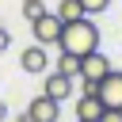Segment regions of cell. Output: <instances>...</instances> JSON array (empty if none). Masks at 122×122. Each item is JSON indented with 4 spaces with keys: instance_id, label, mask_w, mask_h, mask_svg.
Returning a JSON list of instances; mask_svg holds the SVG:
<instances>
[{
    "instance_id": "cell-10",
    "label": "cell",
    "mask_w": 122,
    "mask_h": 122,
    "mask_svg": "<svg viewBox=\"0 0 122 122\" xmlns=\"http://www.w3.org/2000/svg\"><path fill=\"white\" fill-rule=\"evenodd\" d=\"M57 72H65V76H72V80H76V76H80V57L61 50V53H57Z\"/></svg>"
},
{
    "instance_id": "cell-8",
    "label": "cell",
    "mask_w": 122,
    "mask_h": 122,
    "mask_svg": "<svg viewBox=\"0 0 122 122\" xmlns=\"http://www.w3.org/2000/svg\"><path fill=\"white\" fill-rule=\"evenodd\" d=\"M99 114H103V99H99V95H95V88H92V92H84V95L76 99V118L95 122Z\"/></svg>"
},
{
    "instance_id": "cell-16",
    "label": "cell",
    "mask_w": 122,
    "mask_h": 122,
    "mask_svg": "<svg viewBox=\"0 0 122 122\" xmlns=\"http://www.w3.org/2000/svg\"><path fill=\"white\" fill-rule=\"evenodd\" d=\"M76 122H84V118H76Z\"/></svg>"
},
{
    "instance_id": "cell-1",
    "label": "cell",
    "mask_w": 122,
    "mask_h": 122,
    "mask_svg": "<svg viewBox=\"0 0 122 122\" xmlns=\"http://www.w3.org/2000/svg\"><path fill=\"white\" fill-rule=\"evenodd\" d=\"M57 46H61L65 53L84 57V53L99 50V27L92 23V15H80V19H72V23H61V38H57Z\"/></svg>"
},
{
    "instance_id": "cell-11",
    "label": "cell",
    "mask_w": 122,
    "mask_h": 122,
    "mask_svg": "<svg viewBox=\"0 0 122 122\" xmlns=\"http://www.w3.org/2000/svg\"><path fill=\"white\" fill-rule=\"evenodd\" d=\"M42 11H50L42 0H23V15H27V19H38Z\"/></svg>"
},
{
    "instance_id": "cell-13",
    "label": "cell",
    "mask_w": 122,
    "mask_h": 122,
    "mask_svg": "<svg viewBox=\"0 0 122 122\" xmlns=\"http://www.w3.org/2000/svg\"><path fill=\"white\" fill-rule=\"evenodd\" d=\"M95 122H122V111H114V107H103V114H99Z\"/></svg>"
},
{
    "instance_id": "cell-14",
    "label": "cell",
    "mask_w": 122,
    "mask_h": 122,
    "mask_svg": "<svg viewBox=\"0 0 122 122\" xmlns=\"http://www.w3.org/2000/svg\"><path fill=\"white\" fill-rule=\"evenodd\" d=\"M8 46H11V34H8V27L0 23V53H8Z\"/></svg>"
},
{
    "instance_id": "cell-3",
    "label": "cell",
    "mask_w": 122,
    "mask_h": 122,
    "mask_svg": "<svg viewBox=\"0 0 122 122\" xmlns=\"http://www.w3.org/2000/svg\"><path fill=\"white\" fill-rule=\"evenodd\" d=\"M30 34H34L38 46H50V42L61 38V19H57L53 11H42L38 19H30Z\"/></svg>"
},
{
    "instance_id": "cell-5",
    "label": "cell",
    "mask_w": 122,
    "mask_h": 122,
    "mask_svg": "<svg viewBox=\"0 0 122 122\" xmlns=\"http://www.w3.org/2000/svg\"><path fill=\"white\" fill-rule=\"evenodd\" d=\"M57 114H61V103H57V99H50L46 92H42V95H34V99H30V107H27V118H30V122H57Z\"/></svg>"
},
{
    "instance_id": "cell-7",
    "label": "cell",
    "mask_w": 122,
    "mask_h": 122,
    "mask_svg": "<svg viewBox=\"0 0 122 122\" xmlns=\"http://www.w3.org/2000/svg\"><path fill=\"white\" fill-rule=\"evenodd\" d=\"M19 65H23V72H34V76L46 72V69H50V53H46V46H38V42L27 46V50L19 53Z\"/></svg>"
},
{
    "instance_id": "cell-15",
    "label": "cell",
    "mask_w": 122,
    "mask_h": 122,
    "mask_svg": "<svg viewBox=\"0 0 122 122\" xmlns=\"http://www.w3.org/2000/svg\"><path fill=\"white\" fill-rule=\"evenodd\" d=\"M4 118H8V107H4V103H0V122H4Z\"/></svg>"
},
{
    "instance_id": "cell-9",
    "label": "cell",
    "mask_w": 122,
    "mask_h": 122,
    "mask_svg": "<svg viewBox=\"0 0 122 122\" xmlns=\"http://www.w3.org/2000/svg\"><path fill=\"white\" fill-rule=\"evenodd\" d=\"M61 23H72V19H80L84 15V8H80V0H57V11H53Z\"/></svg>"
},
{
    "instance_id": "cell-2",
    "label": "cell",
    "mask_w": 122,
    "mask_h": 122,
    "mask_svg": "<svg viewBox=\"0 0 122 122\" xmlns=\"http://www.w3.org/2000/svg\"><path fill=\"white\" fill-rule=\"evenodd\" d=\"M107 72H111V61H107L99 50H92V53H84V57H80V84H84V92H92Z\"/></svg>"
},
{
    "instance_id": "cell-6",
    "label": "cell",
    "mask_w": 122,
    "mask_h": 122,
    "mask_svg": "<svg viewBox=\"0 0 122 122\" xmlns=\"http://www.w3.org/2000/svg\"><path fill=\"white\" fill-rule=\"evenodd\" d=\"M42 92L50 95V99H69L72 95V76H65V72H57V69H46V80H42Z\"/></svg>"
},
{
    "instance_id": "cell-4",
    "label": "cell",
    "mask_w": 122,
    "mask_h": 122,
    "mask_svg": "<svg viewBox=\"0 0 122 122\" xmlns=\"http://www.w3.org/2000/svg\"><path fill=\"white\" fill-rule=\"evenodd\" d=\"M95 95L103 99V107H114V111H122V72L118 69H111L99 84H95Z\"/></svg>"
},
{
    "instance_id": "cell-12",
    "label": "cell",
    "mask_w": 122,
    "mask_h": 122,
    "mask_svg": "<svg viewBox=\"0 0 122 122\" xmlns=\"http://www.w3.org/2000/svg\"><path fill=\"white\" fill-rule=\"evenodd\" d=\"M80 8H84V15H99L111 8V0H80Z\"/></svg>"
}]
</instances>
